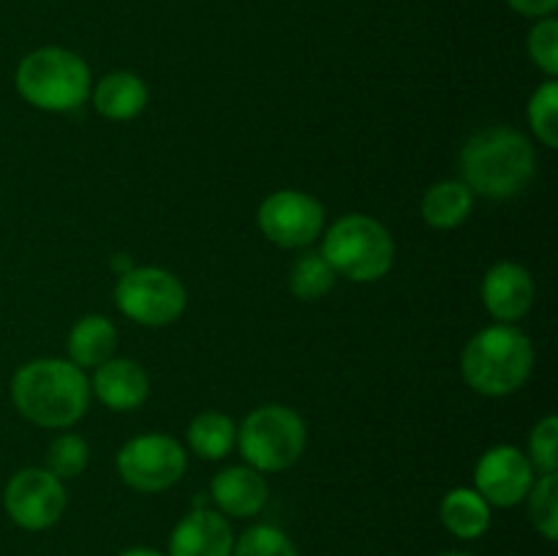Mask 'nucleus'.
<instances>
[{
    "instance_id": "nucleus-6",
    "label": "nucleus",
    "mask_w": 558,
    "mask_h": 556,
    "mask_svg": "<svg viewBox=\"0 0 558 556\" xmlns=\"http://www.w3.org/2000/svg\"><path fill=\"white\" fill-rule=\"evenodd\" d=\"M240 452L256 472L289 469L305 450V423L281 403L259 407L238 428Z\"/></svg>"
},
{
    "instance_id": "nucleus-8",
    "label": "nucleus",
    "mask_w": 558,
    "mask_h": 556,
    "mask_svg": "<svg viewBox=\"0 0 558 556\" xmlns=\"http://www.w3.org/2000/svg\"><path fill=\"white\" fill-rule=\"evenodd\" d=\"M185 450L178 439L163 434H142L125 442L118 452V474L142 494L167 491L183 478Z\"/></svg>"
},
{
    "instance_id": "nucleus-23",
    "label": "nucleus",
    "mask_w": 558,
    "mask_h": 556,
    "mask_svg": "<svg viewBox=\"0 0 558 556\" xmlns=\"http://www.w3.org/2000/svg\"><path fill=\"white\" fill-rule=\"evenodd\" d=\"M529 123L545 147H558V85L548 80L529 101Z\"/></svg>"
},
{
    "instance_id": "nucleus-3",
    "label": "nucleus",
    "mask_w": 558,
    "mask_h": 556,
    "mask_svg": "<svg viewBox=\"0 0 558 556\" xmlns=\"http://www.w3.org/2000/svg\"><path fill=\"white\" fill-rule=\"evenodd\" d=\"M532 341L510 325H494L480 330L466 343L461 358L466 385L494 398L521 390L532 376Z\"/></svg>"
},
{
    "instance_id": "nucleus-26",
    "label": "nucleus",
    "mask_w": 558,
    "mask_h": 556,
    "mask_svg": "<svg viewBox=\"0 0 558 556\" xmlns=\"http://www.w3.org/2000/svg\"><path fill=\"white\" fill-rule=\"evenodd\" d=\"M529 461L534 469L543 474H556L558 467V420L548 414L534 425L532 436H529Z\"/></svg>"
},
{
    "instance_id": "nucleus-20",
    "label": "nucleus",
    "mask_w": 558,
    "mask_h": 556,
    "mask_svg": "<svg viewBox=\"0 0 558 556\" xmlns=\"http://www.w3.org/2000/svg\"><path fill=\"white\" fill-rule=\"evenodd\" d=\"M238 442V425L223 412H202L189 425V445L205 461H221Z\"/></svg>"
},
{
    "instance_id": "nucleus-19",
    "label": "nucleus",
    "mask_w": 558,
    "mask_h": 556,
    "mask_svg": "<svg viewBox=\"0 0 558 556\" xmlns=\"http://www.w3.org/2000/svg\"><path fill=\"white\" fill-rule=\"evenodd\" d=\"M474 194L463 180H445L423 196V218L434 229H452L472 213Z\"/></svg>"
},
{
    "instance_id": "nucleus-30",
    "label": "nucleus",
    "mask_w": 558,
    "mask_h": 556,
    "mask_svg": "<svg viewBox=\"0 0 558 556\" xmlns=\"http://www.w3.org/2000/svg\"><path fill=\"white\" fill-rule=\"evenodd\" d=\"M436 556H474V554H463V551H445V554H436Z\"/></svg>"
},
{
    "instance_id": "nucleus-1",
    "label": "nucleus",
    "mask_w": 558,
    "mask_h": 556,
    "mask_svg": "<svg viewBox=\"0 0 558 556\" xmlns=\"http://www.w3.org/2000/svg\"><path fill=\"white\" fill-rule=\"evenodd\" d=\"M11 401L41 428H69L87 412L90 385L71 360H31L11 379Z\"/></svg>"
},
{
    "instance_id": "nucleus-24",
    "label": "nucleus",
    "mask_w": 558,
    "mask_h": 556,
    "mask_svg": "<svg viewBox=\"0 0 558 556\" xmlns=\"http://www.w3.org/2000/svg\"><path fill=\"white\" fill-rule=\"evenodd\" d=\"M232 556H300L292 540L270 523H256L245 529L243 537L234 543Z\"/></svg>"
},
{
    "instance_id": "nucleus-12",
    "label": "nucleus",
    "mask_w": 558,
    "mask_h": 556,
    "mask_svg": "<svg viewBox=\"0 0 558 556\" xmlns=\"http://www.w3.org/2000/svg\"><path fill=\"white\" fill-rule=\"evenodd\" d=\"M234 537L227 518L216 510H191L169 537V556H232Z\"/></svg>"
},
{
    "instance_id": "nucleus-7",
    "label": "nucleus",
    "mask_w": 558,
    "mask_h": 556,
    "mask_svg": "<svg viewBox=\"0 0 558 556\" xmlns=\"http://www.w3.org/2000/svg\"><path fill=\"white\" fill-rule=\"evenodd\" d=\"M114 303L129 319L147 327H163L185 311V289L172 273L161 267H134L120 276Z\"/></svg>"
},
{
    "instance_id": "nucleus-14",
    "label": "nucleus",
    "mask_w": 558,
    "mask_h": 556,
    "mask_svg": "<svg viewBox=\"0 0 558 556\" xmlns=\"http://www.w3.org/2000/svg\"><path fill=\"white\" fill-rule=\"evenodd\" d=\"M93 392L104 407L114 409V412H131V409L142 407L150 392V379H147L145 368L134 360H112L101 363L93 376Z\"/></svg>"
},
{
    "instance_id": "nucleus-16",
    "label": "nucleus",
    "mask_w": 558,
    "mask_h": 556,
    "mask_svg": "<svg viewBox=\"0 0 558 556\" xmlns=\"http://www.w3.org/2000/svg\"><path fill=\"white\" fill-rule=\"evenodd\" d=\"M93 107L109 120H131L145 112L147 85L131 71H112L93 90Z\"/></svg>"
},
{
    "instance_id": "nucleus-10",
    "label": "nucleus",
    "mask_w": 558,
    "mask_h": 556,
    "mask_svg": "<svg viewBox=\"0 0 558 556\" xmlns=\"http://www.w3.org/2000/svg\"><path fill=\"white\" fill-rule=\"evenodd\" d=\"M259 227L267 240L283 249H303L322 234L325 207L303 191H276L259 207Z\"/></svg>"
},
{
    "instance_id": "nucleus-25",
    "label": "nucleus",
    "mask_w": 558,
    "mask_h": 556,
    "mask_svg": "<svg viewBox=\"0 0 558 556\" xmlns=\"http://www.w3.org/2000/svg\"><path fill=\"white\" fill-rule=\"evenodd\" d=\"M87 467V442L76 434H63L49 445L47 469L58 480L76 478Z\"/></svg>"
},
{
    "instance_id": "nucleus-29",
    "label": "nucleus",
    "mask_w": 558,
    "mask_h": 556,
    "mask_svg": "<svg viewBox=\"0 0 558 556\" xmlns=\"http://www.w3.org/2000/svg\"><path fill=\"white\" fill-rule=\"evenodd\" d=\"M120 556H163V554L156 548H129V551H123Z\"/></svg>"
},
{
    "instance_id": "nucleus-5",
    "label": "nucleus",
    "mask_w": 558,
    "mask_h": 556,
    "mask_svg": "<svg viewBox=\"0 0 558 556\" xmlns=\"http://www.w3.org/2000/svg\"><path fill=\"white\" fill-rule=\"evenodd\" d=\"M322 256L336 273L357 283L379 281L396 259V243L376 218L354 213L330 227L322 245Z\"/></svg>"
},
{
    "instance_id": "nucleus-15",
    "label": "nucleus",
    "mask_w": 558,
    "mask_h": 556,
    "mask_svg": "<svg viewBox=\"0 0 558 556\" xmlns=\"http://www.w3.org/2000/svg\"><path fill=\"white\" fill-rule=\"evenodd\" d=\"M210 494L227 516L251 518L265 507L267 483L256 469L229 467L213 478Z\"/></svg>"
},
{
    "instance_id": "nucleus-13",
    "label": "nucleus",
    "mask_w": 558,
    "mask_h": 556,
    "mask_svg": "<svg viewBox=\"0 0 558 556\" xmlns=\"http://www.w3.org/2000/svg\"><path fill=\"white\" fill-rule=\"evenodd\" d=\"M534 281L526 267L515 262H499L485 273L483 303L488 314L499 322H518L529 314L534 303Z\"/></svg>"
},
{
    "instance_id": "nucleus-9",
    "label": "nucleus",
    "mask_w": 558,
    "mask_h": 556,
    "mask_svg": "<svg viewBox=\"0 0 558 556\" xmlns=\"http://www.w3.org/2000/svg\"><path fill=\"white\" fill-rule=\"evenodd\" d=\"M3 505L16 527L41 532L54 527L63 516L65 488L49 469H22L5 485Z\"/></svg>"
},
{
    "instance_id": "nucleus-17",
    "label": "nucleus",
    "mask_w": 558,
    "mask_h": 556,
    "mask_svg": "<svg viewBox=\"0 0 558 556\" xmlns=\"http://www.w3.org/2000/svg\"><path fill=\"white\" fill-rule=\"evenodd\" d=\"M118 347V330L107 316H85L69 333V354L76 368H98L112 358Z\"/></svg>"
},
{
    "instance_id": "nucleus-2",
    "label": "nucleus",
    "mask_w": 558,
    "mask_h": 556,
    "mask_svg": "<svg viewBox=\"0 0 558 556\" xmlns=\"http://www.w3.org/2000/svg\"><path fill=\"white\" fill-rule=\"evenodd\" d=\"M461 172L472 194L510 200L532 183L537 172V156L532 142L521 131L494 125L466 142L461 153Z\"/></svg>"
},
{
    "instance_id": "nucleus-18",
    "label": "nucleus",
    "mask_w": 558,
    "mask_h": 556,
    "mask_svg": "<svg viewBox=\"0 0 558 556\" xmlns=\"http://www.w3.org/2000/svg\"><path fill=\"white\" fill-rule=\"evenodd\" d=\"M441 523L461 540H477L490 527V505L474 488H452L441 499Z\"/></svg>"
},
{
    "instance_id": "nucleus-21",
    "label": "nucleus",
    "mask_w": 558,
    "mask_h": 556,
    "mask_svg": "<svg viewBox=\"0 0 558 556\" xmlns=\"http://www.w3.org/2000/svg\"><path fill=\"white\" fill-rule=\"evenodd\" d=\"M338 273L332 270L330 262L325 259L316 251H308V254L300 256L292 265V273H289V289H292L294 298L300 300H319L325 298L327 292L336 283Z\"/></svg>"
},
{
    "instance_id": "nucleus-4",
    "label": "nucleus",
    "mask_w": 558,
    "mask_h": 556,
    "mask_svg": "<svg viewBox=\"0 0 558 556\" xmlns=\"http://www.w3.org/2000/svg\"><path fill=\"white\" fill-rule=\"evenodd\" d=\"M16 90L44 112H71L90 93V69L71 49H36L16 69Z\"/></svg>"
},
{
    "instance_id": "nucleus-22",
    "label": "nucleus",
    "mask_w": 558,
    "mask_h": 556,
    "mask_svg": "<svg viewBox=\"0 0 558 556\" xmlns=\"http://www.w3.org/2000/svg\"><path fill=\"white\" fill-rule=\"evenodd\" d=\"M529 516L545 540L558 537V478L543 474L529 491Z\"/></svg>"
},
{
    "instance_id": "nucleus-28",
    "label": "nucleus",
    "mask_w": 558,
    "mask_h": 556,
    "mask_svg": "<svg viewBox=\"0 0 558 556\" xmlns=\"http://www.w3.org/2000/svg\"><path fill=\"white\" fill-rule=\"evenodd\" d=\"M507 3H510V9L518 11V14L537 16V20H543V16L554 14L558 0H507Z\"/></svg>"
},
{
    "instance_id": "nucleus-11",
    "label": "nucleus",
    "mask_w": 558,
    "mask_h": 556,
    "mask_svg": "<svg viewBox=\"0 0 558 556\" xmlns=\"http://www.w3.org/2000/svg\"><path fill=\"white\" fill-rule=\"evenodd\" d=\"M477 494L488 505L512 507L529 496L534 485V467L518 447H490L474 469Z\"/></svg>"
},
{
    "instance_id": "nucleus-27",
    "label": "nucleus",
    "mask_w": 558,
    "mask_h": 556,
    "mask_svg": "<svg viewBox=\"0 0 558 556\" xmlns=\"http://www.w3.org/2000/svg\"><path fill=\"white\" fill-rule=\"evenodd\" d=\"M529 55L554 80L558 74V22L554 16H543L532 27V33H529Z\"/></svg>"
}]
</instances>
